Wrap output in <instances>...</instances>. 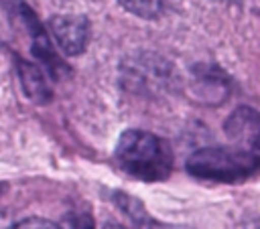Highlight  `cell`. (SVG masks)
<instances>
[{
	"label": "cell",
	"instance_id": "1",
	"mask_svg": "<svg viewBox=\"0 0 260 229\" xmlns=\"http://www.w3.org/2000/svg\"><path fill=\"white\" fill-rule=\"evenodd\" d=\"M118 166L140 180H165L173 168V152L165 140L144 130H128L116 146Z\"/></svg>",
	"mask_w": 260,
	"mask_h": 229
},
{
	"label": "cell",
	"instance_id": "2",
	"mask_svg": "<svg viewBox=\"0 0 260 229\" xmlns=\"http://www.w3.org/2000/svg\"><path fill=\"white\" fill-rule=\"evenodd\" d=\"M187 170L205 180L236 182L258 170L252 152L236 148H201L187 160Z\"/></svg>",
	"mask_w": 260,
	"mask_h": 229
},
{
	"label": "cell",
	"instance_id": "3",
	"mask_svg": "<svg viewBox=\"0 0 260 229\" xmlns=\"http://www.w3.org/2000/svg\"><path fill=\"white\" fill-rule=\"evenodd\" d=\"M49 32L55 45L65 55H79L89 39V24L83 16H53L49 20Z\"/></svg>",
	"mask_w": 260,
	"mask_h": 229
},
{
	"label": "cell",
	"instance_id": "4",
	"mask_svg": "<svg viewBox=\"0 0 260 229\" xmlns=\"http://www.w3.org/2000/svg\"><path fill=\"white\" fill-rule=\"evenodd\" d=\"M18 71H20V79H22V89L26 91V95L32 101H47L51 97V89L41 73V69H37L32 63H18Z\"/></svg>",
	"mask_w": 260,
	"mask_h": 229
},
{
	"label": "cell",
	"instance_id": "5",
	"mask_svg": "<svg viewBox=\"0 0 260 229\" xmlns=\"http://www.w3.org/2000/svg\"><path fill=\"white\" fill-rule=\"evenodd\" d=\"M128 12L140 16V18H154L162 10L165 0H118Z\"/></svg>",
	"mask_w": 260,
	"mask_h": 229
},
{
	"label": "cell",
	"instance_id": "6",
	"mask_svg": "<svg viewBox=\"0 0 260 229\" xmlns=\"http://www.w3.org/2000/svg\"><path fill=\"white\" fill-rule=\"evenodd\" d=\"M14 227H57V223L47 221V219H39V217H28V219L14 223Z\"/></svg>",
	"mask_w": 260,
	"mask_h": 229
},
{
	"label": "cell",
	"instance_id": "7",
	"mask_svg": "<svg viewBox=\"0 0 260 229\" xmlns=\"http://www.w3.org/2000/svg\"><path fill=\"white\" fill-rule=\"evenodd\" d=\"M250 144H252V156L256 158V164H258V168H260V126L256 128V132L250 136Z\"/></svg>",
	"mask_w": 260,
	"mask_h": 229
}]
</instances>
